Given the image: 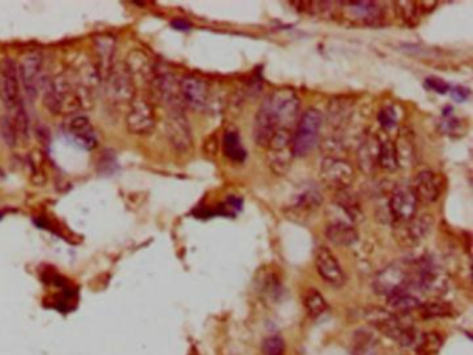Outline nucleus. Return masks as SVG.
I'll return each instance as SVG.
<instances>
[{
  "label": "nucleus",
  "instance_id": "nucleus-1",
  "mask_svg": "<svg viewBox=\"0 0 473 355\" xmlns=\"http://www.w3.org/2000/svg\"><path fill=\"white\" fill-rule=\"evenodd\" d=\"M365 318L385 336L390 338L401 347L408 349L414 353L421 338V332L414 325L404 322L398 315L378 307L366 310Z\"/></svg>",
  "mask_w": 473,
  "mask_h": 355
},
{
  "label": "nucleus",
  "instance_id": "nucleus-2",
  "mask_svg": "<svg viewBox=\"0 0 473 355\" xmlns=\"http://www.w3.org/2000/svg\"><path fill=\"white\" fill-rule=\"evenodd\" d=\"M277 129H288L296 125L300 114V99L292 89H278L270 93L260 109Z\"/></svg>",
  "mask_w": 473,
  "mask_h": 355
},
{
  "label": "nucleus",
  "instance_id": "nucleus-3",
  "mask_svg": "<svg viewBox=\"0 0 473 355\" xmlns=\"http://www.w3.org/2000/svg\"><path fill=\"white\" fill-rule=\"evenodd\" d=\"M412 282H414V262L398 261L387 265L375 276L373 289L378 294L385 296L387 299L400 292L414 293Z\"/></svg>",
  "mask_w": 473,
  "mask_h": 355
},
{
  "label": "nucleus",
  "instance_id": "nucleus-4",
  "mask_svg": "<svg viewBox=\"0 0 473 355\" xmlns=\"http://www.w3.org/2000/svg\"><path fill=\"white\" fill-rule=\"evenodd\" d=\"M323 125V116L316 109L306 110L296 123L293 132V152L295 157H304L310 155L319 143L320 131Z\"/></svg>",
  "mask_w": 473,
  "mask_h": 355
},
{
  "label": "nucleus",
  "instance_id": "nucleus-5",
  "mask_svg": "<svg viewBox=\"0 0 473 355\" xmlns=\"http://www.w3.org/2000/svg\"><path fill=\"white\" fill-rule=\"evenodd\" d=\"M295 159L293 132L278 129L267 146V163L270 170L279 177L290 171Z\"/></svg>",
  "mask_w": 473,
  "mask_h": 355
},
{
  "label": "nucleus",
  "instance_id": "nucleus-6",
  "mask_svg": "<svg viewBox=\"0 0 473 355\" xmlns=\"http://www.w3.org/2000/svg\"><path fill=\"white\" fill-rule=\"evenodd\" d=\"M45 104L57 114L72 113L79 109L81 97L64 78H56L45 90Z\"/></svg>",
  "mask_w": 473,
  "mask_h": 355
},
{
  "label": "nucleus",
  "instance_id": "nucleus-7",
  "mask_svg": "<svg viewBox=\"0 0 473 355\" xmlns=\"http://www.w3.org/2000/svg\"><path fill=\"white\" fill-rule=\"evenodd\" d=\"M320 182L334 190L348 189L354 180V168L344 157H325L319 170Z\"/></svg>",
  "mask_w": 473,
  "mask_h": 355
},
{
  "label": "nucleus",
  "instance_id": "nucleus-8",
  "mask_svg": "<svg viewBox=\"0 0 473 355\" xmlns=\"http://www.w3.org/2000/svg\"><path fill=\"white\" fill-rule=\"evenodd\" d=\"M166 136L175 150L179 153H187L192 149V131L187 118L183 113V107L168 110L166 117Z\"/></svg>",
  "mask_w": 473,
  "mask_h": 355
},
{
  "label": "nucleus",
  "instance_id": "nucleus-9",
  "mask_svg": "<svg viewBox=\"0 0 473 355\" xmlns=\"http://www.w3.org/2000/svg\"><path fill=\"white\" fill-rule=\"evenodd\" d=\"M152 93L160 104L165 106L168 110L183 107L179 95V81L171 71H155L150 81Z\"/></svg>",
  "mask_w": 473,
  "mask_h": 355
},
{
  "label": "nucleus",
  "instance_id": "nucleus-10",
  "mask_svg": "<svg viewBox=\"0 0 473 355\" xmlns=\"http://www.w3.org/2000/svg\"><path fill=\"white\" fill-rule=\"evenodd\" d=\"M210 90V85L199 77L189 75L179 81V95L182 104L196 111L207 109L211 95Z\"/></svg>",
  "mask_w": 473,
  "mask_h": 355
},
{
  "label": "nucleus",
  "instance_id": "nucleus-11",
  "mask_svg": "<svg viewBox=\"0 0 473 355\" xmlns=\"http://www.w3.org/2000/svg\"><path fill=\"white\" fill-rule=\"evenodd\" d=\"M435 223V219L432 215L425 214L419 216H414L408 222L404 223H397V230H396V237L398 243L404 247H415L418 246L429 232L432 230Z\"/></svg>",
  "mask_w": 473,
  "mask_h": 355
},
{
  "label": "nucleus",
  "instance_id": "nucleus-12",
  "mask_svg": "<svg viewBox=\"0 0 473 355\" xmlns=\"http://www.w3.org/2000/svg\"><path fill=\"white\" fill-rule=\"evenodd\" d=\"M156 125L153 106L144 99H134L127 114V127L131 134L148 135Z\"/></svg>",
  "mask_w": 473,
  "mask_h": 355
},
{
  "label": "nucleus",
  "instance_id": "nucleus-13",
  "mask_svg": "<svg viewBox=\"0 0 473 355\" xmlns=\"http://www.w3.org/2000/svg\"><path fill=\"white\" fill-rule=\"evenodd\" d=\"M418 200L411 187L400 186L394 189L389 200V211L396 223H404L417 215Z\"/></svg>",
  "mask_w": 473,
  "mask_h": 355
},
{
  "label": "nucleus",
  "instance_id": "nucleus-14",
  "mask_svg": "<svg viewBox=\"0 0 473 355\" xmlns=\"http://www.w3.org/2000/svg\"><path fill=\"white\" fill-rule=\"evenodd\" d=\"M42 63L43 58L39 53H31L24 57L18 68L20 81L28 97L35 99L42 85Z\"/></svg>",
  "mask_w": 473,
  "mask_h": 355
},
{
  "label": "nucleus",
  "instance_id": "nucleus-15",
  "mask_svg": "<svg viewBox=\"0 0 473 355\" xmlns=\"http://www.w3.org/2000/svg\"><path fill=\"white\" fill-rule=\"evenodd\" d=\"M316 267L319 276L330 286L341 287L346 283V275L333 255V253L325 247L319 246L316 251Z\"/></svg>",
  "mask_w": 473,
  "mask_h": 355
},
{
  "label": "nucleus",
  "instance_id": "nucleus-16",
  "mask_svg": "<svg viewBox=\"0 0 473 355\" xmlns=\"http://www.w3.org/2000/svg\"><path fill=\"white\" fill-rule=\"evenodd\" d=\"M109 78V85H107V92L111 100L117 103H124V102H132L135 99V85L134 79L128 74L127 68H111L110 74L107 75Z\"/></svg>",
  "mask_w": 473,
  "mask_h": 355
},
{
  "label": "nucleus",
  "instance_id": "nucleus-17",
  "mask_svg": "<svg viewBox=\"0 0 473 355\" xmlns=\"http://www.w3.org/2000/svg\"><path fill=\"white\" fill-rule=\"evenodd\" d=\"M3 96L10 113H13L17 107L24 104L21 97L18 68L15 63L11 60H7L3 65Z\"/></svg>",
  "mask_w": 473,
  "mask_h": 355
},
{
  "label": "nucleus",
  "instance_id": "nucleus-18",
  "mask_svg": "<svg viewBox=\"0 0 473 355\" xmlns=\"http://www.w3.org/2000/svg\"><path fill=\"white\" fill-rule=\"evenodd\" d=\"M411 189L418 201L432 204L442 194V178L433 171H421L414 179Z\"/></svg>",
  "mask_w": 473,
  "mask_h": 355
},
{
  "label": "nucleus",
  "instance_id": "nucleus-19",
  "mask_svg": "<svg viewBox=\"0 0 473 355\" xmlns=\"http://www.w3.org/2000/svg\"><path fill=\"white\" fill-rule=\"evenodd\" d=\"M340 10L348 18L362 24H376L383 18V8L375 1H346L340 4Z\"/></svg>",
  "mask_w": 473,
  "mask_h": 355
},
{
  "label": "nucleus",
  "instance_id": "nucleus-20",
  "mask_svg": "<svg viewBox=\"0 0 473 355\" xmlns=\"http://www.w3.org/2000/svg\"><path fill=\"white\" fill-rule=\"evenodd\" d=\"M379 156V139L378 135H366L358 146L357 150V164L358 168L366 174L372 175L378 167Z\"/></svg>",
  "mask_w": 473,
  "mask_h": 355
},
{
  "label": "nucleus",
  "instance_id": "nucleus-21",
  "mask_svg": "<svg viewBox=\"0 0 473 355\" xmlns=\"http://www.w3.org/2000/svg\"><path fill=\"white\" fill-rule=\"evenodd\" d=\"M325 235L330 243L340 247L352 246L358 240V232L351 222L333 221L325 228Z\"/></svg>",
  "mask_w": 473,
  "mask_h": 355
},
{
  "label": "nucleus",
  "instance_id": "nucleus-22",
  "mask_svg": "<svg viewBox=\"0 0 473 355\" xmlns=\"http://www.w3.org/2000/svg\"><path fill=\"white\" fill-rule=\"evenodd\" d=\"M334 204L347 215L350 222H359L364 219V210L361 207L358 196L348 189L339 190L334 194Z\"/></svg>",
  "mask_w": 473,
  "mask_h": 355
},
{
  "label": "nucleus",
  "instance_id": "nucleus-23",
  "mask_svg": "<svg viewBox=\"0 0 473 355\" xmlns=\"http://www.w3.org/2000/svg\"><path fill=\"white\" fill-rule=\"evenodd\" d=\"M352 117V102L346 97H337L327 106V123L334 129H343Z\"/></svg>",
  "mask_w": 473,
  "mask_h": 355
},
{
  "label": "nucleus",
  "instance_id": "nucleus-24",
  "mask_svg": "<svg viewBox=\"0 0 473 355\" xmlns=\"http://www.w3.org/2000/svg\"><path fill=\"white\" fill-rule=\"evenodd\" d=\"M68 129L71 136L84 148L86 149H93L98 145L92 123L86 116H77L71 118L68 124Z\"/></svg>",
  "mask_w": 473,
  "mask_h": 355
},
{
  "label": "nucleus",
  "instance_id": "nucleus-25",
  "mask_svg": "<svg viewBox=\"0 0 473 355\" xmlns=\"http://www.w3.org/2000/svg\"><path fill=\"white\" fill-rule=\"evenodd\" d=\"M114 45H116L114 38L107 36V35H102V36L95 39L96 54H98V60H99L98 72H99L100 77L107 78V75L110 74V71L113 68V56H114V50H116Z\"/></svg>",
  "mask_w": 473,
  "mask_h": 355
},
{
  "label": "nucleus",
  "instance_id": "nucleus-26",
  "mask_svg": "<svg viewBox=\"0 0 473 355\" xmlns=\"http://www.w3.org/2000/svg\"><path fill=\"white\" fill-rule=\"evenodd\" d=\"M394 149H396L398 167H410L415 163L417 160L415 143H414L412 135L408 131L401 129L398 132V136L394 142Z\"/></svg>",
  "mask_w": 473,
  "mask_h": 355
},
{
  "label": "nucleus",
  "instance_id": "nucleus-27",
  "mask_svg": "<svg viewBox=\"0 0 473 355\" xmlns=\"http://www.w3.org/2000/svg\"><path fill=\"white\" fill-rule=\"evenodd\" d=\"M379 139V156H378V166L386 173H394L398 170L394 142L386 132L378 135Z\"/></svg>",
  "mask_w": 473,
  "mask_h": 355
},
{
  "label": "nucleus",
  "instance_id": "nucleus-28",
  "mask_svg": "<svg viewBox=\"0 0 473 355\" xmlns=\"http://www.w3.org/2000/svg\"><path fill=\"white\" fill-rule=\"evenodd\" d=\"M125 68L128 71V74L131 75L132 79H135V77H142V78H148L149 81H152L156 68L153 67V64L149 60V56L145 54L144 52H132L130 54V58L127 60Z\"/></svg>",
  "mask_w": 473,
  "mask_h": 355
},
{
  "label": "nucleus",
  "instance_id": "nucleus-29",
  "mask_svg": "<svg viewBox=\"0 0 473 355\" xmlns=\"http://www.w3.org/2000/svg\"><path fill=\"white\" fill-rule=\"evenodd\" d=\"M387 306L390 308V313L398 315V314H407L414 310H418L422 306V303L418 299V296H415L414 293L400 292V293H396L387 297Z\"/></svg>",
  "mask_w": 473,
  "mask_h": 355
},
{
  "label": "nucleus",
  "instance_id": "nucleus-30",
  "mask_svg": "<svg viewBox=\"0 0 473 355\" xmlns=\"http://www.w3.org/2000/svg\"><path fill=\"white\" fill-rule=\"evenodd\" d=\"M322 203V196L316 189H307L303 193H300L292 205V211L299 216V215H309L320 205Z\"/></svg>",
  "mask_w": 473,
  "mask_h": 355
},
{
  "label": "nucleus",
  "instance_id": "nucleus-31",
  "mask_svg": "<svg viewBox=\"0 0 473 355\" xmlns=\"http://www.w3.org/2000/svg\"><path fill=\"white\" fill-rule=\"evenodd\" d=\"M224 152H225L226 157L231 159L232 161L240 163V161L245 160L246 150L242 146V142H240V138H239L238 132H233V131L225 132V136H224Z\"/></svg>",
  "mask_w": 473,
  "mask_h": 355
},
{
  "label": "nucleus",
  "instance_id": "nucleus-32",
  "mask_svg": "<svg viewBox=\"0 0 473 355\" xmlns=\"http://www.w3.org/2000/svg\"><path fill=\"white\" fill-rule=\"evenodd\" d=\"M304 303V308L307 311V314L311 318H319L320 315H323L327 311V304L326 300L323 299V296L314 289H310L303 299Z\"/></svg>",
  "mask_w": 473,
  "mask_h": 355
},
{
  "label": "nucleus",
  "instance_id": "nucleus-33",
  "mask_svg": "<svg viewBox=\"0 0 473 355\" xmlns=\"http://www.w3.org/2000/svg\"><path fill=\"white\" fill-rule=\"evenodd\" d=\"M443 345V339L440 335L431 332V333H421V338L418 340V345L414 350L417 355H433L436 354Z\"/></svg>",
  "mask_w": 473,
  "mask_h": 355
},
{
  "label": "nucleus",
  "instance_id": "nucleus-34",
  "mask_svg": "<svg viewBox=\"0 0 473 355\" xmlns=\"http://www.w3.org/2000/svg\"><path fill=\"white\" fill-rule=\"evenodd\" d=\"M419 308H421V314L425 320L451 315L450 306H447L444 303H428V304H422Z\"/></svg>",
  "mask_w": 473,
  "mask_h": 355
},
{
  "label": "nucleus",
  "instance_id": "nucleus-35",
  "mask_svg": "<svg viewBox=\"0 0 473 355\" xmlns=\"http://www.w3.org/2000/svg\"><path fill=\"white\" fill-rule=\"evenodd\" d=\"M380 125H382V129L383 132L386 131H391L397 127V123H398V117H397V113H396V109L393 106H389V107H385L380 113H379V117H378Z\"/></svg>",
  "mask_w": 473,
  "mask_h": 355
},
{
  "label": "nucleus",
  "instance_id": "nucleus-36",
  "mask_svg": "<svg viewBox=\"0 0 473 355\" xmlns=\"http://www.w3.org/2000/svg\"><path fill=\"white\" fill-rule=\"evenodd\" d=\"M263 355H284L285 353V343L278 336L267 338L261 346Z\"/></svg>",
  "mask_w": 473,
  "mask_h": 355
},
{
  "label": "nucleus",
  "instance_id": "nucleus-37",
  "mask_svg": "<svg viewBox=\"0 0 473 355\" xmlns=\"http://www.w3.org/2000/svg\"><path fill=\"white\" fill-rule=\"evenodd\" d=\"M425 86L436 93H446L449 89H450V85L447 82H444L443 79L440 78H426V82H425Z\"/></svg>",
  "mask_w": 473,
  "mask_h": 355
},
{
  "label": "nucleus",
  "instance_id": "nucleus-38",
  "mask_svg": "<svg viewBox=\"0 0 473 355\" xmlns=\"http://www.w3.org/2000/svg\"><path fill=\"white\" fill-rule=\"evenodd\" d=\"M451 93H453L454 99L458 100V102H464L470 97V90L465 89V88H456V89L451 90Z\"/></svg>",
  "mask_w": 473,
  "mask_h": 355
},
{
  "label": "nucleus",
  "instance_id": "nucleus-39",
  "mask_svg": "<svg viewBox=\"0 0 473 355\" xmlns=\"http://www.w3.org/2000/svg\"><path fill=\"white\" fill-rule=\"evenodd\" d=\"M172 26L175 29H180V31H187L190 28V24L187 21H183V19H175L172 21Z\"/></svg>",
  "mask_w": 473,
  "mask_h": 355
}]
</instances>
